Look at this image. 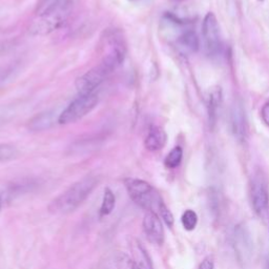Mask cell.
<instances>
[{"mask_svg": "<svg viewBox=\"0 0 269 269\" xmlns=\"http://www.w3.org/2000/svg\"><path fill=\"white\" fill-rule=\"evenodd\" d=\"M97 183L96 177H84L55 198L48 205V210L55 214H66L74 211L86 200Z\"/></svg>", "mask_w": 269, "mask_h": 269, "instance_id": "6da1fadb", "label": "cell"}, {"mask_svg": "<svg viewBox=\"0 0 269 269\" xmlns=\"http://www.w3.org/2000/svg\"><path fill=\"white\" fill-rule=\"evenodd\" d=\"M125 187L131 199L148 211L155 212L156 209L159 210L160 205L163 203L155 188L143 180L128 179L125 180Z\"/></svg>", "mask_w": 269, "mask_h": 269, "instance_id": "7a4b0ae2", "label": "cell"}, {"mask_svg": "<svg viewBox=\"0 0 269 269\" xmlns=\"http://www.w3.org/2000/svg\"><path fill=\"white\" fill-rule=\"evenodd\" d=\"M71 2L50 14L37 17L31 24L30 34L33 36H45L58 30L69 16Z\"/></svg>", "mask_w": 269, "mask_h": 269, "instance_id": "3957f363", "label": "cell"}, {"mask_svg": "<svg viewBox=\"0 0 269 269\" xmlns=\"http://www.w3.org/2000/svg\"><path fill=\"white\" fill-rule=\"evenodd\" d=\"M98 103V95L96 93L79 95L76 99L59 114L58 123L69 124L80 120L89 112H92Z\"/></svg>", "mask_w": 269, "mask_h": 269, "instance_id": "277c9868", "label": "cell"}, {"mask_svg": "<svg viewBox=\"0 0 269 269\" xmlns=\"http://www.w3.org/2000/svg\"><path fill=\"white\" fill-rule=\"evenodd\" d=\"M202 34L205 43V48L209 55L216 56L222 51V38L217 17L212 13H208L202 26Z\"/></svg>", "mask_w": 269, "mask_h": 269, "instance_id": "5b68a950", "label": "cell"}, {"mask_svg": "<svg viewBox=\"0 0 269 269\" xmlns=\"http://www.w3.org/2000/svg\"><path fill=\"white\" fill-rule=\"evenodd\" d=\"M110 74L111 73L102 64L89 69L76 80V88L78 94L85 95L95 93V89L100 86Z\"/></svg>", "mask_w": 269, "mask_h": 269, "instance_id": "8992f818", "label": "cell"}, {"mask_svg": "<svg viewBox=\"0 0 269 269\" xmlns=\"http://www.w3.org/2000/svg\"><path fill=\"white\" fill-rule=\"evenodd\" d=\"M110 50L107 54L103 57L101 64L110 71H114L118 66L124 61L127 55V47L123 42V39H121L117 34H112L109 39Z\"/></svg>", "mask_w": 269, "mask_h": 269, "instance_id": "52a82bcc", "label": "cell"}, {"mask_svg": "<svg viewBox=\"0 0 269 269\" xmlns=\"http://www.w3.org/2000/svg\"><path fill=\"white\" fill-rule=\"evenodd\" d=\"M250 198L255 211L261 216L265 214L269 208V193L265 179L260 175L256 176L252 181Z\"/></svg>", "mask_w": 269, "mask_h": 269, "instance_id": "ba28073f", "label": "cell"}, {"mask_svg": "<svg viewBox=\"0 0 269 269\" xmlns=\"http://www.w3.org/2000/svg\"><path fill=\"white\" fill-rule=\"evenodd\" d=\"M35 186L36 184L32 180H23L8 185L3 190H0V211L21 195L32 191Z\"/></svg>", "mask_w": 269, "mask_h": 269, "instance_id": "9c48e42d", "label": "cell"}, {"mask_svg": "<svg viewBox=\"0 0 269 269\" xmlns=\"http://www.w3.org/2000/svg\"><path fill=\"white\" fill-rule=\"evenodd\" d=\"M143 230L148 239L156 244L161 245L164 241V229L161 220L154 211H148L143 219Z\"/></svg>", "mask_w": 269, "mask_h": 269, "instance_id": "30bf717a", "label": "cell"}, {"mask_svg": "<svg viewBox=\"0 0 269 269\" xmlns=\"http://www.w3.org/2000/svg\"><path fill=\"white\" fill-rule=\"evenodd\" d=\"M55 111H45L34 116L28 123V128L31 132H42L50 130L56 122Z\"/></svg>", "mask_w": 269, "mask_h": 269, "instance_id": "8fae6325", "label": "cell"}, {"mask_svg": "<svg viewBox=\"0 0 269 269\" xmlns=\"http://www.w3.org/2000/svg\"><path fill=\"white\" fill-rule=\"evenodd\" d=\"M167 136L163 129L159 127H153L149 131L148 137L145 139V148L151 152H157L164 148L166 144Z\"/></svg>", "mask_w": 269, "mask_h": 269, "instance_id": "7c38bea8", "label": "cell"}, {"mask_svg": "<svg viewBox=\"0 0 269 269\" xmlns=\"http://www.w3.org/2000/svg\"><path fill=\"white\" fill-rule=\"evenodd\" d=\"M132 255L137 269H153L151 258L140 242L135 241L132 244Z\"/></svg>", "mask_w": 269, "mask_h": 269, "instance_id": "4fadbf2b", "label": "cell"}, {"mask_svg": "<svg viewBox=\"0 0 269 269\" xmlns=\"http://www.w3.org/2000/svg\"><path fill=\"white\" fill-rule=\"evenodd\" d=\"M178 45L185 53H194L199 48V39L192 30H186L178 37Z\"/></svg>", "mask_w": 269, "mask_h": 269, "instance_id": "5bb4252c", "label": "cell"}, {"mask_svg": "<svg viewBox=\"0 0 269 269\" xmlns=\"http://www.w3.org/2000/svg\"><path fill=\"white\" fill-rule=\"evenodd\" d=\"M222 103V92L220 87H212L208 96V113L211 122H214L218 116V111Z\"/></svg>", "mask_w": 269, "mask_h": 269, "instance_id": "9a60e30c", "label": "cell"}, {"mask_svg": "<svg viewBox=\"0 0 269 269\" xmlns=\"http://www.w3.org/2000/svg\"><path fill=\"white\" fill-rule=\"evenodd\" d=\"M231 124L235 136L239 139H243L245 136V121H244L243 110L241 106L235 105L231 113Z\"/></svg>", "mask_w": 269, "mask_h": 269, "instance_id": "2e32d148", "label": "cell"}, {"mask_svg": "<svg viewBox=\"0 0 269 269\" xmlns=\"http://www.w3.org/2000/svg\"><path fill=\"white\" fill-rule=\"evenodd\" d=\"M68 3H70V0H41L36 9V16H45L60 9L62 6Z\"/></svg>", "mask_w": 269, "mask_h": 269, "instance_id": "e0dca14e", "label": "cell"}, {"mask_svg": "<svg viewBox=\"0 0 269 269\" xmlns=\"http://www.w3.org/2000/svg\"><path fill=\"white\" fill-rule=\"evenodd\" d=\"M116 205V197L114 192L110 188H105L104 194H103V199L100 207V216H109L115 208Z\"/></svg>", "mask_w": 269, "mask_h": 269, "instance_id": "ac0fdd59", "label": "cell"}, {"mask_svg": "<svg viewBox=\"0 0 269 269\" xmlns=\"http://www.w3.org/2000/svg\"><path fill=\"white\" fill-rule=\"evenodd\" d=\"M183 158V150L180 146H176L168 153L164 160V164L167 168H176L181 164Z\"/></svg>", "mask_w": 269, "mask_h": 269, "instance_id": "d6986e66", "label": "cell"}, {"mask_svg": "<svg viewBox=\"0 0 269 269\" xmlns=\"http://www.w3.org/2000/svg\"><path fill=\"white\" fill-rule=\"evenodd\" d=\"M19 151L13 144H0V162H8L18 157Z\"/></svg>", "mask_w": 269, "mask_h": 269, "instance_id": "ffe728a7", "label": "cell"}, {"mask_svg": "<svg viewBox=\"0 0 269 269\" xmlns=\"http://www.w3.org/2000/svg\"><path fill=\"white\" fill-rule=\"evenodd\" d=\"M182 224H183V227L190 231V230H193L195 228V226H197V223H198V216L197 213H195L193 210H185V212L182 214Z\"/></svg>", "mask_w": 269, "mask_h": 269, "instance_id": "44dd1931", "label": "cell"}, {"mask_svg": "<svg viewBox=\"0 0 269 269\" xmlns=\"http://www.w3.org/2000/svg\"><path fill=\"white\" fill-rule=\"evenodd\" d=\"M116 265L118 269H137L134 260L124 253L118 254L116 258Z\"/></svg>", "mask_w": 269, "mask_h": 269, "instance_id": "7402d4cb", "label": "cell"}, {"mask_svg": "<svg viewBox=\"0 0 269 269\" xmlns=\"http://www.w3.org/2000/svg\"><path fill=\"white\" fill-rule=\"evenodd\" d=\"M158 211H159L161 218L164 220L165 224H166L168 227H172L173 224H174V216H173L172 212H170V210L166 207V205L164 204V202L160 205Z\"/></svg>", "mask_w": 269, "mask_h": 269, "instance_id": "603a6c76", "label": "cell"}, {"mask_svg": "<svg viewBox=\"0 0 269 269\" xmlns=\"http://www.w3.org/2000/svg\"><path fill=\"white\" fill-rule=\"evenodd\" d=\"M15 70L14 67H6L0 69V84L4 83L7 79H9V77L13 74Z\"/></svg>", "mask_w": 269, "mask_h": 269, "instance_id": "cb8c5ba5", "label": "cell"}, {"mask_svg": "<svg viewBox=\"0 0 269 269\" xmlns=\"http://www.w3.org/2000/svg\"><path fill=\"white\" fill-rule=\"evenodd\" d=\"M261 118L264 123L269 127V100L263 105L261 110Z\"/></svg>", "mask_w": 269, "mask_h": 269, "instance_id": "d4e9b609", "label": "cell"}, {"mask_svg": "<svg viewBox=\"0 0 269 269\" xmlns=\"http://www.w3.org/2000/svg\"><path fill=\"white\" fill-rule=\"evenodd\" d=\"M213 262L211 259H205L199 266V269H213Z\"/></svg>", "mask_w": 269, "mask_h": 269, "instance_id": "484cf974", "label": "cell"}, {"mask_svg": "<svg viewBox=\"0 0 269 269\" xmlns=\"http://www.w3.org/2000/svg\"><path fill=\"white\" fill-rule=\"evenodd\" d=\"M266 217H267V223H268V226H269V208L267 209V211H266Z\"/></svg>", "mask_w": 269, "mask_h": 269, "instance_id": "4316f807", "label": "cell"}, {"mask_svg": "<svg viewBox=\"0 0 269 269\" xmlns=\"http://www.w3.org/2000/svg\"><path fill=\"white\" fill-rule=\"evenodd\" d=\"M265 269H269V259L267 260L266 262V266H265Z\"/></svg>", "mask_w": 269, "mask_h": 269, "instance_id": "83f0119b", "label": "cell"}]
</instances>
